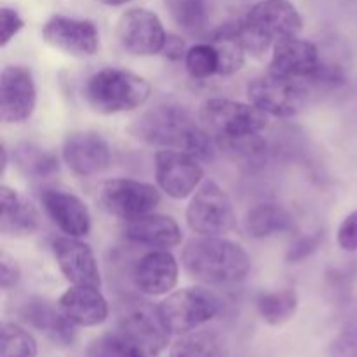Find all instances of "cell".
I'll list each match as a JSON object with an SVG mask.
<instances>
[{"label": "cell", "instance_id": "obj_41", "mask_svg": "<svg viewBox=\"0 0 357 357\" xmlns=\"http://www.w3.org/2000/svg\"><path fill=\"white\" fill-rule=\"evenodd\" d=\"M103 3H107V6H112V7H119V6H124V3L131 2V0H101Z\"/></svg>", "mask_w": 357, "mask_h": 357}, {"label": "cell", "instance_id": "obj_35", "mask_svg": "<svg viewBox=\"0 0 357 357\" xmlns=\"http://www.w3.org/2000/svg\"><path fill=\"white\" fill-rule=\"evenodd\" d=\"M323 243V232H316L312 236H303L300 239H296L295 243L289 248L288 255H286V260L289 264H300L305 258H309L314 251H317V248Z\"/></svg>", "mask_w": 357, "mask_h": 357}, {"label": "cell", "instance_id": "obj_11", "mask_svg": "<svg viewBox=\"0 0 357 357\" xmlns=\"http://www.w3.org/2000/svg\"><path fill=\"white\" fill-rule=\"evenodd\" d=\"M37 107L33 73L23 65L6 66L0 73V119L7 124L28 121Z\"/></svg>", "mask_w": 357, "mask_h": 357}, {"label": "cell", "instance_id": "obj_21", "mask_svg": "<svg viewBox=\"0 0 357 357\" xmlns=\"http://www.w3.org/2000/svg\"><path fill=\"white\" fill-rule=\"evenodd\" d=\"M124 236L131 243L153 248V250L174 248L183 239L180 225L173 216L155 215V213H146V215L128 220L124 227Z\"/></svg>", "mask_w": 357, "mask_h": 357}, {"label": "cell", "instance_id": "obj_14", "mask_svg": "<svg viewBox=\"0 0 357 357\" xmlns=\"http://www.w3.org/2000/svg\"><path fill=\"white\" fill-rule=\"evenodd\" d=\"M42 37L51 47L79 58L96 54L100 49V33L96 24L89 20L52 16L44 24Z\"/></svg>", "mask_w": 357, "mask_h": 357}, {"label": "cell", "instance_id": "obj_5", "mask_svg": "<svg viewBox=\"0 0 357 357\" xmlns=\"http://www.w3.org/2000/svg\"><path fill=\"white\" fill-rule=\"evenodd\" d=\"M222 309V298L204 288L178 289L159 305L160 317L169 333L180 337L213 321Z\"/></svg>", "mask_w": 357, "mask_h": 357}, {"label": "cell", "instance_id": "obj_2", "mask_svg": "<svg viewBox=\"0 0 357 357\" xmlns=\"http://www.w3.org/2000/svg\"><path fill=\"white\" fill-rule=\"evenodd\" d=\"M181 261L190 278L211 286L241 282L251 268L248 251L220 236H199L188 241Z\"/></svg>", "mask_w": 357, "mask_h": 357}, {"label": "cell", "instance_id": "obj_23", "mask_svg": "<svg viewBox=\"0 0 357 357\" xmlns=\"http://www.w3.org/2000/svg\"><path fill=\"white\" fill-rule=\"evenodd\" d=\"M0 232L10 237H26L37 232L40 216L30 201L13 188L0 187Z\"/></svg>", "mask_w": 357, "mask_h": 357}, {"label": "cell", "instance_id": "obj_32", "mask_svg": "<svg viewBox=\"0 0 357 357\" xmlns=\"http://www.w3.org/2000/svg\"><path fill=\"white\" fill-rule=\"evenodd\" d=\"M185 66L194 79H209L211 75L218 73V54L209 42L195 44L190 49H187Z\"/></svg>", "mask_w": 357, "mask_h": 357}, {"label": "cell", "instance_id": "obj_1", "mask_svg": "<svg viewBox=\"0 0 357 357\" xmlns=\"http://www.w3.org/2000/svg\"><path fill=\"white\" fill-rule=\"evenodd\" d=\"M132 135L152 146L181 150L197 159H211L215 153L213 136L176 103L157 105L143 114L132 126Z\"/></svg>", "mask_w": 357, "mask_h": 357}, {"label": "cell", "instance_id": "obj_9", "mask_svg": "<svg viewBox=\"0 0 357 357\" xmlns=\"http://www.w3.org/2000/svg\"><path fill=\"white\" fill-rule=\"evenodd\" d=\"M119 333L152 357L167 347L171 335L160 317L159 307L143 300L126 303L119 319Z\"/></svg>", "mask_w": 357, "mask_h": 357}, {"label": "cell", "instance_id": "obj_33", "mask_svg": "<svg viewBox=\"0 0 357 357\" xmlns=\"http://www.w3.org/2000/svg\"><path fill=\"white\" fill-rule=\"evenodd\" d=\"M215 145L232 159L244 160L258 159L267 149V143L261 138L260 132L258 135L236 136V138H220L215 139Z\"/></svg>", "mask_w": 357, "mask_h": 357}, {"label": "cell", "instance_id": "obj_38", "mask_svg": "<svg viewBox=\"0 0 357 357\" xmlns=\"http://www.w3.org/2000/svg\"><path fill=\"white\" fill-rule=\"evenodd\" d=\"M21 268L17 261L7 253L0 255V286L2 289H10L20 282Z\"/></svg>", "mask_w": 357, "mask_h": 357}, {"label": "cell", "instance_id": "obj_18", "mask_svg": "<svg viewBox=\"0 0 357 357\" xmlns=\"http://www.w3.org/2000/svg\"><path fill=\"white\" fill-rule=\"evenodd\" d=\"M321 65L319 49L314 42L291 37L274 45L268 72L289 79H309Z\"/></svg>", "mask_w": 357, "mask_h": 357}, {"label": "cell", "instance_id": "obj_10", "mask_svg": "<svg viewBox=\"0 0 357 357\" xmlns=\"http://www.w3.org/2000/svg\"><path fill=\"white\" fill-rule=\"evenodd\" d=\"M160 194L153 185L143 181L117 178L101 187L100 206L112 216L132 220L152 213L159 206Z\"/></svg>", "mask_w": 357, "mask_h": 357}, {"label": "cell", "instance_id": "obj_28", "mask_svg": "<svg viewBox=\"0 0 357 357\" xmlns=\"http://www.w3.org/2000/svg\"><path fill=\"white\" fill-rule=\"evenodd\" d=\"M261 319L271 326H281L295 316L298 309V296L293 289L264 293L257 302Z\"/></svg>", "mask_w": 357, "mask_h": 357}, {"label": "cell", "instance_id": "obj_20", "mask_svg": "<svg viewBox=\"0 0 357 357\" xmlns=\"http://www.w3.org/2000/svg\"><path fill=\"white\" fill-rule=\"evenodd\" d=\"M178 261L167 250H152L143 255L132 268V282L149 296L169 293L178 282Z\"/></svg>", "mask_w": 357, "mask_h": 357}, {"label": "cell", "instance_id": "obj_17", "mask_svg": "<svg viewBox=\"0 0 357 357\" xmlns=\"http://www.w3.org/2000/svg\"><path fill=\"white\" fill-rule=\"evenodd\" d=\"M110 146L94 131H77L63 143V160L79 176H94L110 166Z\"/></svg>", "mask_w": 357, "mask_h": 357}, {"label": "cell", "instance_id": "obj_19", "mask_svg": "<svg viewBox=\"0 0 357 357\" xmlns=\"http://www.w3.org/2000/svg\"><path fill=\"white\" fill-rule=\"evenodd\" d=\"M44 211L63 234L70 237H84L91 230V213L84 201L72 192L59 188H45L40 194Z\"/></svg>", "mask_w": 357, "mask_h": 357}, {"label": "cell", "instance_id": "obj_40", "mask_svg": "<svg viewBox=\"0 0 357 357\" xmlns=\"http://www.w3.org/2000/svg\"><path fill=\"white\" fill-rule=\"evenodd\" d=\"M162 54L167 59H171V61L185 59V54H187V51H185V42L180 37H176V35H167L166 44L162 47Z\"/></svg>", "mask_w": 357, "mask_h": 357}, {"label": "cell", "instance_id": "obj_16", "mask_svg": "<svg viewBox=\"0 0 357 357\" xmlns=\"http://www.w3.org/2000/svg\"><path fill=\"white\" fill-rule=\"evenodd\" d=\"M52 255L59 271L73 286H101L100 268L89 244L79 237H58L52 241Z\"/></svg>", "mask_w": 357, "mask_h": 357}, {"label": "cell", "instance_id": "obj_13", "mask_svg": "<svg viewBox=\"0 0 357 357\" xmlns=\"http://www.w3.org/2000/svg\"><path fill=\"white\" fill-rule=\"evenodd\" d=\"M204 171L197 157L181 150L164 149L155 153V180L173 199H187L201 185Z\"/></svg>", "mask_w": 357, "mask_h": 357}, {"label": "cell", "instance_id": "obj_4", "mask_svg": "<svg viewBox=\"0 0 357 357\" xmlns=\"http://www.w3.org/2000/svg\"><path fill=\"white\" fill-rule=\"evenodd\" d=\"M150 84L124 68H103L87 79L84 98L94 112L103 115L139 108L150 98Z\"/></svg>", "mask_w": 357, "mask_h": 357}, {"label": "cell", "instance_id": "obj_27", "mask_svg": "<svg viewBox=\"0 0 357 357\" xmlns=\"http://www.w3.org/2000/svg\"><path fill=\"white\" fill-rule=\"evenodd\" d=\"M169 357H225V344L215 330H195L174 342Z\"/></svg>", "mask_w": 357, "mask_h": 357}, {"label": "cell", "instance_id": "obj_39", "mask_svg": "<svg viewBox=\"0 0 357 357\" xmlns=\"http://www.w3.org/2000/svg\"><path fill=\"white\" fill-rule=\"evenodd\" d=\"M335 357H357V330L342 335L333 349Z\"/></svg>", "mask_w": 357, "mask_h": 357}, {"label": "cell", "instance_id": "obj_15", "mask_svg": "<svg viewBox=\"0 0 357 357\" xmlns=\"http://www.w3.org/2000/svg\"><path fill=\"white\" fill-rule=\"evenodd\" d=\"M16 314L23 323L40 331L52 344L68 347L75 342V324L63 314L59 305H54L49 300L40 298V296H28L21 300Z\"/></svg>", "mask_w": 357, "mask_h": 357}, {"label": "cell", "instance_id": "obj_30", "mask_svg": "<svg viewBox=\"0 0 357 357\" xmlns=\"http://www.w3.org/2000/svg\"><path fill=\"white\" fill-rule=\"evenodd\" d=\"M38 345L30 331L16 323L2 324L0 357H37Z\"/></svg>", "mask_w": 357, "mask_h": 357}, {"label": "cell", "instance_id": "obj_12", "mask_svg": "<svg viewBox=\"0 0 357 357\" xmlns=\"http://www.w3.org/2000/svg\"><path fill=\"white\" fill-rule=\"evenodd\" d=\"M119 44L135 56H153L162 52L167 33L159 16L149 9H129L119 17Z\"/></svg>", "mask_w": 357, "mask_h": 357}, {"label": "cell", "instance_id": "obj_3", "mask_svg": "<svg viewBox=\"0 0 357 357\" xmlns=\"http://www.w3.org/2000/svg\"><path fill=\"white\" fill-rule=\"evenodd\" d=\"M239 31L248 52L261 56L278 42L298 37L302 16L289 0H260L239 21Z\"/></svg>", "mask_w": 357, "mask_h": 357}, {"label": "cell", "instance_id": "obj_26", "mask_svg": "<svg viewBox=\"0 0 357 357\" xmlns=\"http://www.w3.org/2000/svg\"><path fill=\"white\" fill-rule=\"evenodd\" d=\"M13 162L24 178L31 180H45L59 171V160L51 150L28 142L14 146Z\"/></svg>", "mask_w": 357, "mask_h": 357}, {"label": "cell", "instance_id": "obj_8", "mask_svg": "<svg viewBox=\"0 0 357 357\" xmlns=\"http://www.w3.org/2000/svg\"><path fill=\"white\" fill-rule=\"evenodd\" d=\"M187 223L197 236H225L236 227L229 194L215 181H204L187 208Z\"/></svg>", "mask_w": 357, "mask_h": 357}, {"label": "cell", "instance_id": "obj_36", "mask_svg": "<svg viewBox=\"0 0 357 357\" xmlns=\"http://www.w3.org/2000/svg\"><path fill=\"white\" fill-rule=\"evenodd\" d=\"M24 26L23 17L17 14V10L10 7H2L0 9V47H6Z\"/></svg>", "mask_w": 357, "mask_h": 357}, {"label": "cell", "instance_id": "obj_34", "mask_svg": "<svg viewBox=\"0 0 357 357\" xmlns=\"http://www.w3.org/2000/svg\"><path fill=\"white\" fill-rule=\"evenodd\" d=\"M310 87H326V89H337L347 82V75L342 70V66L330 65V63L321 61L319 68L307 79Z\"/></svg>", "mask_w": 357, "mask_h": 357}, {"label": "cell", "instance_id": "obj_37", "mask_svg": "<svg viewBox=\"0 0 357 357\" xmlns=\"http://www.w3.org/2000/svg\"><path fill=\"white\" fill-rule=\"evenodd\" d=\"M338 246L344 251L354 253L357 251V211H352L344 218L337 232Z\"/></svg>", "mask_w": 357, "mask_h": 357}, {"label": "cell", "instance_id": "obj_29", "mask_svg": "<svg viewBox=\"0 0 357 357\" xmlns=\"http://www.w3.org/2000/svg\"><path fill=\"white\" fill-rule=\"evenodd\" d=\"M174 23L187 33H199L208 23V6L206 0H166Z\"/></svg>", "mask_w": 357, "mask_h": 357}, {"label": "cell", "instance_id": "obj_7", "mask_svg": "<svg viewBox=\"0 0 357 357\" xmlns=\"http://www.w3.org/2000/svg\"><path fill=\"white\" fill-rule=\"evenodd\" d=\"M248 98L267 115L293 117L309 103L310 84L305 79H289L268 72L251 80Z\"/></svg>", "mask_w": 357, "mask_h": 357}, {"label": "cell", "instance_id": "obj_24", "mask_svg": "<svg viewBox=\"0 0 357 357\" xmlns=\"http://www.w3.org/2000/svg\"><path fill=\"white\" fill-rule=\"evenodd\" d=\"M209 44L215 47L218 54V73L220 75H232L239 72L246 61V45L239 31L237 23H227L209 35Z\"/></svg>", "mask_w": 357, "mask_h": 357}, {"label": "cell", "instance_id": "obj_6", "mask_svg": "<svg viewBox=\"0 0 357 357\" xmlns=\"http://www.w3.org/2000/svg\"><path fill=\"white\" fill-rule=\"evenodd\" d=\"M201 124L213 139L258 135L267 128V114L253 103L211 98L199 112Z\"/></svg>", "mask_w": 357, "mask_h": 357}, {"label": "cell", "instance_id": "obj_25", "mask_svg": "<svg viewBox=\"0 0 357 357\" xmlns=\"http://www.w3.org/2000/svg\"><path fill=\"white\" fill-rule=\"evenodd\" d=\"M244 225H246L248 234L251 237L267 239V237L293 230L295 222H293V216L289 215L288 209H284L282 206L264 202V204L253 206L246 213Z\"/></svg>", "mask_w": 357, "mask_h": 357}, {"label": "cell", "instance_id": "obj_31", "mask_svg": "<svg viewBox=\"0 0 357 357\" xmlns=\"http://www.w3.org/2000/svg\"><path fill=\"white\" fill-rule=\"evenodd\" d=\"M89 357H152L129 342L124 335L107 333L89 345Z\"/></svg>", "mask_w": 357, "mask_h": 357}, {"label": "cell", "instance_id": "obj_22", "mask_svg": "<svg viewBox=\"0 0 357 357\" xmlns=\"http://www.w3.org/2000/svg\"><path fill=\"white\" fill-rule=\"evenodd\" d=\"M59 309L75 326L94 328L108 319V302L94 286H72L58 300Z\"/></svg>", "mask_w": 357, "mask_h": 357}]
</instances>
